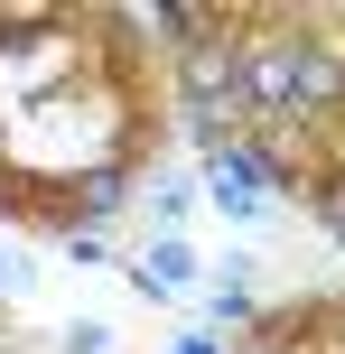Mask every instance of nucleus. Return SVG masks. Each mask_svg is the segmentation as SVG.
<instances>
[{
  "mask_svg": "<svg viewBox=\"0 0 345 354\" xmlns=\"http://www.w3.org/2000/svg\"><path fill=\"white\" fill-rule=\"evenodd\" d=\"M327 224L345 233V177H336V187H327Z\"/></svg>",
  "mask_w": 345,
  "mask_h": 354,
  "instance_id": "obj_2",
  "label": "nucleus"
},
{
  "mask_svg": "<svg viewBox=\"0 0 345 354\" xmlns=\"http://www.w3.org/2000/svg\"><path fill=\"white\" fill-rule=\"evenodd\" d=\"M336 93H345V66H336V56H299V103H308V112H327Z\"/></svg>",
  "mask_w": 345,
  "mask_h": 354,
  "instance_id": "obj_1",
  "label": "nucleus"
}]
</instances>
